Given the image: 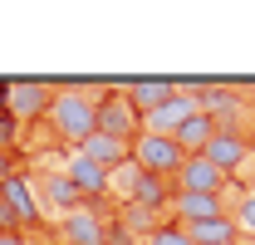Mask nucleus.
Wrapping results in <instances>:
<instances>
[{"mask_svg": "<svg viewBox=\"0 0 255 245\" xmlns=\"http://www.w3.org/2000/svg\"><path fill=\"white\" fill-rule=\"evenodd\" d=\"M132 162L147 172V177H177L182 172V162H187V152L177 147V137H157V132H137L132 137Z\"/></svg>", "mask_w": 255, "mask_h": 245, "instance_id": "nucleus-2", "label": "nucleus"}, {"mask_svg": "<svg viewBox=\"0 0 255 245\" xmlns=\"http://www.w3.org/2000/svg\"><path fill=\"white\" fill-rule=\"evenodd\" d=\"M0 245H30L25 236H15V231H0Z\"/></svg>", "mask_w": 255, "mask_h": 245, "instance_id": "nucleus-22", "label": "nucleus"}, {"mask_svg": "<svg viewBox=\"0 0 255 245\" xmlns=\"http://www.w3.org/2000/svg\"><path fill=\"white\" fill-rule=\"evenodd\" d=\"M15 127H20L15 118H0V147H10V142H15Z\"/></svg>", "mask_w": 255, "mask_h": 245, "instance_id": "nucleus-21", "label": "nucleus"}, {"mask_svg": "<svg viewBox=\"0 0 255 245\" xmlns=\"http://www.w3.org/2000/svg\"><path fill=\"white\" fill-rule=\"evenodd\" d=\"M251 196H255V177H251Z\"/></svg>", "mask_w": 255, "mask_h": 245, "instance_id": "nucleus-25", "label": "nucleus"}, {"mask_svg": "<svg viewBox=\"0 0 255 245\" xmlns=\"http://www.w3.org/2000/svg\"><path fill=\"white\" fill-rule=\"evenodd\" d=\"M123 93H128V103H132V113H137V118H147V113H157L177 89H172L167 79H147V84H128Z\"/></svg>", "mask_w": 255, "mask_h": 245, "instance_id": "nucleus-13", "label": "nucleus"}, {"mask_svg": "<svg viewBox=\"0 0 255 245\" xmlns=\"http://www.w3.org/2000/svg\"><path fill=\"white\" fill-rule=\"evenodd\" d=\"M241 245H255V241H241Z\"/></svg>", "mask_w": 255, "mask_h": 245, "instance_id": "nucleus-26", "label": "nucleus"}, {"mask_svg": "<svg viewBox=\"0 0 255 245\" xmlns=\"http://www.w3.org/2000/svg\"><path fill=\"white\" fill-rule=\"evenodd\" d=\"M236 245H241V241H236Z\"/></svg>", "mask_w": 255, "mask_h": 245, "instance_id": "nucleus-27", "label": "nucleus"}, {"mask_svg": "<svg viewBox=\"0 0 255 245\" xmlns=\"http://www.w3.org/2000/svg\"><path fill=\"white\" fill-rule=\"evenodd\" d=\"M147 245H191V236H187V226H177V221H157L147 231Z\"/></svg>", "mask_w": 255, "mask_h": 245, "instance_id": "nucleus-19", "label": "nucleus"}, {"mask_svg": "<svg viewBox=\"0 0 255 245\" xmlns=\"http://www.w3.org/2000/svg\"><path fill=\"white\" fill-rule=\"evenodd\" d=\"M59 236H64V245H103L108 241V226L98 221L94 206H79V211H69L59 221Z\"/></svg>", "mask_w": 255, "mask_h": 245, "instance_id": "nucleus-8", "label": "nucleus"}, {"mask_svg": "<svg viewBox=\"0 0 255 245\" xmlns=\"http://www.w3.org/2000/svg\"><path fill=\"white\" fill-rule=\"evenodd\" d=\"M172 137H177V147H182V152H187V157H201V152H206V142L216 137V118L196 108V113H191V118L182 122L177 132H172Z\"/></svg>", "mask_w": 255, "mask_h": 245, "instance_id": "nucleus-12", "label": "nucleus"}, {"mask_svg": "<svg viewBox=\"0 0 255 245\" xmlns=\"http://www.w3.org/2000/svg\"><path fill=\"white\" fill-rule=\"evenodd\" d=\"M5 89H10V84H0V118H10V108H5Z\"/></svg>", "mask_w": 255, "mask_h": 245, "instance_id": "nucleus-23", "label": "nucleus"}, {"mask_svg": "<svg viewBox=\"0 0 255 245\" xmlns=\"http://www.w3.org/2000/svg\"><path fill=\"white\" fill-rule=\"evenodd\" d=\"M201 157H206L221 177H241V167L251 162V137H246L241 127H216V137L206 142Z\"/></svg>", "mask_w": 255, "mask_h": 245, "instance_id": "nucleus-3", "label": "nucleus"}, {"mask_svg": "<svg viewBox=\"0 0 255 245\" xmlns=\"http://www.w3.org/2000/svg\"><path fill=\"white\" fill-rule=\"evenodd\" d=\"M191 245H236L241 241V231H236V221L231 216H211V221H196V226H187Z\"/></svg>", "mask_w": 255, "mask_h": 245, "instance_id": "nucleus-14", "label": "nucleus"}, {"mask_svg": "<svg viewBox=\"0 0 255 245\" xmlns=\"http://www.w3.org/2000/svg\"><path fill=\"white\" fill-rule=\"evenodd\" d=\"M172 182H177V191H201V196H221V186L231 182V177H221V172H216V167H211L206 157H187V162H182V172H177Z\"/></svg>", "mask_w": 255, "mask_h": 245, "instance_id": "nucleus-9", "label": "nucleus"}, {"mask_svg": "<svg viewBox=\"0 0 255 245\" xmlns=\"http://www.w3.org/2000/svg\"><path fill=\"white\" fill-rule=\"evenodd\" d=\"M196 108L201 113H211V118L221 122L231 108H236V89H221V84H201V93H196Z\"/></svg>", "mask_w": 255, "mask_h": 245, "instance_id": "nucleus-16", "label": "nucleus"}, {"mask_svg": "<svg viewBox=\"0 0 255 245\" xmlns=\"http://www.w3.org/2000/svg\"><path fill=\"white\" fill-rule=\"evenodd\" d=\"M231 221H236L241 241H255V196H251V191H246V196L236 201V211H231Z\"/></svg>", "mask_w": 255, "mask_h": 245, "instance_id": "nucleus-20", "label": "nucleus"}, {"mask_svg": "<svg viewBox=\"0 0 255 245\" xmlns=\"http://www.w3.org/2000/svg\"><path fill=\"white\" fill-rule=\"evenodd\" d=\"M74 152H84L89 162H98L103 172H113V167H123L128 157H132V147H128V142H118V137H108V132H94V137H84Z\"/></svg>", "mask_w": 255, "mask_h": 245, "instance_id": "nucleus-11", "label": "nucleus"}, {"mask_svg": "<svg viewBox=\"0 0 255 245\" xmlns=\"http://www.w3.org/2000/svg\"><path fill=\"white\" fill-rule=\"evenodd\" d=\"M49 103H54V89H49V84H30V79H20V84L5 89V108H10V118H15V122L49 118Z\"/></svg>", "mask_w": 255, "mask_h": 245, "instance_id": "nucleus-5", "label": "nucleus"}, {"mask_svg": "<svg viewBox=\"0 0 255 245\" xmlns=\"http://www.w3.org/2000/svg\"><path fill=\"white\" fill-rule=\"evenodd\" d=\"M251 157H255V132H251Z\"/></svg>", "mask_w": 255, "mask_h": 245, "instance_id": "nucleus-24", "label": "nucleus"}, {"mask_svg": "<svg viewBox=\"0 0 255 245\" xmlns=\"http://www.w3.org/2000/svg\"><path fill=\"white\" fill-rule=\"evenodd\" d=\"M0 201H5V211L15 216V226H30V221H39V211H44V201L34 196V186L25 182V177H5V182H0Z\"/></svg>", "mask_w": 255, "mask_h": 245, "instance_id": "nucleus-7", "label": "nucleus"}, {"mask_svg": "<svg viewBox=\"0 0 255 245\" xmlns=\"http://www.w3.org/2000/svg\"><path fill=\"white\" fill-rule=\"evenodd\" d=\"M49 127L59 132L69 147H79L84 137L98 132V98L94 89H59L49 103Z\"/></svg>", "mask_w": 255, "mask_h": 245, "instance_id": "nucleus-1", "label": "nucleus"}, {"mask_svg": "<svg viewBox=\"0 0 255 245\" xmlns=\"http://www.w3.org/2000/svg\"><path fill=\"white\" fill-rule=\"evenodd\" d=\"M172 89H177V84H172ZM191 113H196V93H182V89H177V93H172V98L157 108V113H147V118H142V132L172 137V132H177V127H182Z\"/></svg>", "mask_w": 255, "mask_h": 245, "instance_id": "nucleus-6", "label": "nucleus"}, {"mask_svg": "<svg viewBox=\"0 0 255 245\" xmlns=\"http://www.w3.org/2000/svg\"><path fill=\"white\" fill-rule=\"evenodd\" d=\"M137 177H142V167L128 157L123 167H113V172H108V196H118V201L128 206V201H132V191H137Z\"/></svg>", "mask_w": 255, "mask_h": 245, "instance_id": "nucleus-17", "label": "nucleus"}, {"mask_svg": "<svg viewBox=\"0 0 255 245\" xmlns=\"http://www.w3.org/2000/svg\"><path fill=\"white\" fill-rule=\"evenodd\" d=\"M128 206H142V211H152L157 216L162 206H172V191H167V177H137V191H132V201Z\"/></svg>", "mask_w": 255, "mask_h": 245, "instance_id": "nucleus-15", "label": "nucleus"}, {"mask_svg": "<svg viewBox=\"0 0 255 245\" xmlns=\"http://www.w3.org/2000/svg\"><path fill=\"white\" fill-rule=\"evenodd\" d=\"M64 177L79 186V196H108V172H103L98 162H89L84 152H69V162H64Z\"/></svg>", "mask_w": 255, "mask_h": 245, "instance_id": "nucleus-10", "label": "nucleus"}, {"mask_svg": "<svg viewBox=\"0 0 255 245\" xmlns=\"http://www.w3.org/2000/svg\"><path fill=\"white\" fill-rule=\"evenodd\" d=\"M98 132L118 137V142H128V147H132V137L142 132V118L132 113V103H128L123 89H113V93L98 98Z\"/></svg>", "mask_w": 255, "mask_h": 245, "instance_id": "nucleus-4", "label": "nucleus"}, {"mask_svg": "<svg viewBox=\"0 0 255 245\" xmlns=\"http://www.w3.org/2000/svg\"><path fill=\"white\" fill-rule=\"evenodd\" d=\"M44 201H49V206H59L64 216H69V211H79V206H84V201H79V186L69 182L64 172H59V177H49V182H44Z\"/></svg>", "mask_w": 255, "mask_h": 245, "instance_id": "nucleus-18", "label": "nucleus"}]
</instances>
